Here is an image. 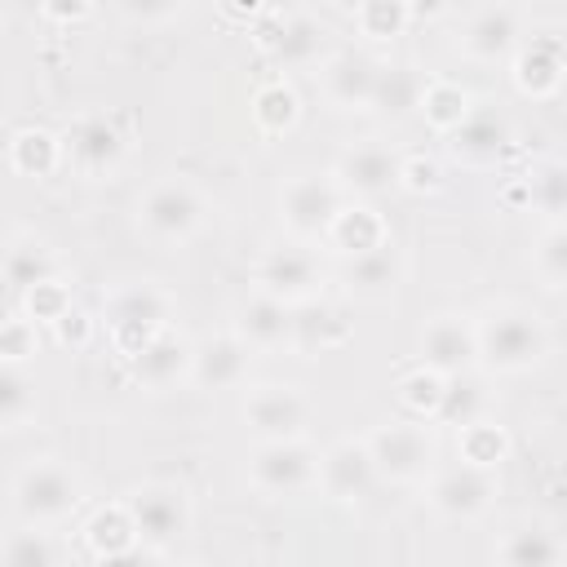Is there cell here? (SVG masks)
I'll use <instances>...</instances> for the list:
<instances>
[{
    "mask_svg": "<svg viewBox=\"0 0 567 567\" xmlns=\"http://www.w3.org/2000/svg\"><path fill=\"white\" fill-rule=\"evenodd\" d=\"M478 368L487 372H527L549 354V332L527 306H496L474 323Z\"/></svg>",
    "mask_w": 567,
    "mask_h": 567,
    "instance_id": "obj_1",
    "label": "cell"
},
{
    "mask_svg": "<svg viewBox=\"0 0 567 567\" xmlns=\"http://www.w3.org/2000/svg\"><path fill=\"white\" fill-rule=\"evenodd\" d=\"M80 505V478L62 461H35L13 483V509L27 527H53Z\"/></svg>",
    "mask_w": 567,
    "mask_h": 567,
    "instance_id": "obj_2",
    "label": "cell"
},
{
    "mask_svg": "<svg viewBox=\"0 0 567 567\" xmlns=\"http://www.w3.org/2000/svg\"><path fill=\"white\" fill-rule=\"evenodd\" d=\"M368 452H372V470L377 478H390V483H416L434 470V434L430 425H416V421H390L381 430H372L368 439Z\"/></svg>",
    "mask_w": 567,
    "mask_h": 567,
    "instance_id": "obj_3",
    "label": "cell"
},
{
    "mask_svg": "<svg viewBox=\"0 0 567 567\" xmlns=\"http://www.w3.org/2000/svg\"><path fill=\"white\" fill-rule=\"evenodd\" d=\"M137 221H142V230L151 239H164V244L190 239L199 230V221H204V195L182 177L155 182L137 204Z\"/></svg>",
    "mask_w": 567,
    "mask_h": 567,
    "instance_id": "obj_4",
    "label": "cell"
},
{
    "mask_svg": "<svg viewBox=\"0 0 567 567\" xmlns=\"http://www.w3.org/2000/svg\"><path fill=\"white\" fill-rule=\"evenodd\" d=\"M133 532L142 545L151 549H168L186 527H190V501L177 483H142L128 501H124Z\"/></svg>",
    "mask_w": 567,
    "mask_h": 567,
    "instance_id": "obj_5",
    "label": "cell"
},
{
    "mask_svg": "<svg viewBox=\"0 0 567 567\" xmlns=\"http://www.w3.org/2000/svg\"><path fill=\"white\" fill-rule=\"evenodd\" d=\"M323 22L306 9H292V13H261V22L252 27V40L257 49L275 62V66H310L319 62L323 53Z\"/></svg>",
    "mask_w": 567,
    "mask_h": 567,
    "instance_id": "obj_6",
    "label": "cell"
},
{
    "mask_svg": "<svg viewBox=\"0 0 567 567\" xmlns=\"http://www.w3.org/2000/svg\"><path fill=\"white\" fill-rule=\"evenodd\" d=\"M315 470H319V452L306 439L261 443L252 452V461H248V478L266 496H292V492L315 487Z\"/></svg>",
    "mask_w": 567,
    "mask_h": 567,
    "instance_id": "obj_7",
    "label": "cell"
},
{
    "mask_svg": "<svg viewBox=\"0 0 567 567\" xmlns=\"http://www.w3.org/2000/svg\"><path fill=\"white\" fill-rule=\"evenodd\" d=\"M323 288V266L310 248L301 244H288V248H270L257 266V292L284 301L288 310L292 306H306L315 301V292Z\"/></svg>",
    "mask_w": 567,
    "mask_h": 567,
    "instance_id": "obj_8",
    "label": "cell"
},
{
    "mask_svg": "<svg viewBox=\"0 0 567 567\" xmlns=\"http://www.w3.org/2000/svg\"><path fill=\"white\" fill-rule=\"evenodd\" d=\"M346 204V195L337 190L332 177H292L279 195V217L297 239H323V230L332 226L337 208Z\"/></svg>",
    "mask_w": 567,
    "mask_h": 567,
    "instance_id": "obj_9",
    "label": "cell"
},
{
    "mask_svg": "<svg viewBox=\"0 0 567 567\" xmlns=\"http://www.w3.org/2000/svg\"><path fill=\"white\" fill-rule=\"evenodd\" d=\"M399 164H403V155H394L390 146H381V142H359V146L341 151V159H337V168H332V182H337L341 195L377 199V195L399 190Z\"/></svg>",
    "mask_w": 567,
    "mask_h": 567,
    "instance_id": "obj_10",
    "label": "cell"
},
{
    "mask_svg": "<svg viewBox=\"0 0 567 567\" xmlns=\"http://www.w3.org/2000/svg\"><path fill=\"white\" fill-rule=\"evenodd\" d=\"M421 368L439 377H465L478 368V337L465 315H434L421 328Z\"/></svg>",
    "mask_w": 567,
    "mask_h": 567,
    "instance_id": "obj_11",
    "label": "cell"
},
{
    "mask_svg": "<svg viewBox=\"0 0 567 567\" xmlns=\"http://www.w3.org/2000/svg\"><path fill=\"white\" fill-rule=\"evenodd\" d=\"M306 416H310V403H306L292 385H257V390H248V399H244V421H248V430H252L261 443L301 439Z\"/></svg>",
    "mask_w": 567,
    "mask_h": 567,
    "instance_id": "obj_12",
    "label": "cell"
},
{
    "mask_svg": "<svg viewBox=\"0 0 567 567\" xmlns=\"http://www.w3.org/2000/svg\"><path fill=\"white\" fill-rule=\"evenodd\" d=\"M496 501V470H474V465H447L430 478V505L443 518H478Z\"/></svg>",
    "mask_w": 567,
    "mask_h": 567,
    "instance_id": "obj_13",
    "label": "cell"
},
{
    "mask_svg": "<svg viewBox=\"0 0 567 567\" xmlns=\"http://www.w3.org/2000/svg\"><path fill=\"white\" fill-rule=\"evenodd\" d=\"M62 155L80 173L102 177V173H111L124 159V133H120V124L111 115H97V111L93 115H80L66 128V137H62Z\"/></svg>",
    "mask_w": 567,
    "mask_h": 567,
    "instance_id": "obj_14",
    "label": "cell"
},
{
    "mask_svg": "<svg viewBox=\"0 0 567 567\" xmlns=\"http://www.w3.org/2000/svg\"><path fill=\"white\" fill-rule=\"evenodd\" d=\"M377 483L372 470V452L363 439H341L328 452H319V470H315V487L332 501H359L368 487Z\"/></svg>",
    "mask_w": 567,
    "mask_h": 567,
    "instance_id": "obj_15",
    "label": "cell"
},
{
    "mask_svg": "<svg viewBox=\"0 0 567 567\" xmlns=\"http://www.w3.org/2000/svg\"><path fill=\"white\" fill-rule=\"evenodd\" d=\"M518 35H523V22H518V9L514 4H483L465 18L461 27V53L474 58V62H501L518 49Z\"/></svg>",
    "mask_w": 567,
    "mask_h": 567,
    "instance_id": "obj_16",
    "label": "cell"
},
{
    "mask_svg": "<svg viewBox=\"0 0 567 567\" xmlns=\"http://www.w3.org/2000/svg\"><path fill=\"white\" fill-rule=\"evenodd\" d=\"M377 58L363 49H341L332 58H323L319 66V89L332 106L341 111H368L372 102V84H377Z\"/></svg>",
    "mask_w": 567,
    "mask_h": 567,
    "instance_id": "obj_17",
    "label": "cell"
},
{
    "mask_svg": "<svg viewBox=\"0 0 567 567\" xmlns=\"http://www.w3.org/2000/svg\"><path fill=\"white\" fill-rule=\"evenodd\" d=\"M403 275H408V261L394 248V239H385L372 252H359V257H346L341 261V288H346V297H359V301H385V297H394L399 284H403Z\"/></svg>",
    "mask_w": 567,
    "mask_h": 567,
    "instance_id": "obj_18",
    "label": "cell"
},
{
    "mask_svg": "<svg viewBox=\"0 0 567 567\" xmlns=\"http://www.w3.org/2000/svg\"><path fill=\"white\" fill-rule=\"evenodd\" d=\"M509 75L518 84V93L527 97H554L563 89V75H567V53H563V40L558 35H532L527 44H518L509 53Z\"/></svg>",
    "mask_w": 567,
    "mask_h": 567,
    "instance_id": "obj_19",
    "label": "cell"
},
{
    "mask_svg": "<svg viewBox=\"0 0 567 567\" xmlns=\"http://www.w3.org/2000/svg\"><path fill=\"white\" fill-rule=\"evenodd\" d=\"M248 363H252V350L235 332H217V337H204L199 346H190V381L204 390L239 385L248 377Z\"/></svg>",
    "mask_w": 567,
    "mask_h": 567,
    "instance_id": "obj_20",
    "label": "cell"
},
{
    "mask_svg": "<svg viewBox=\"0 0 567 567\" xmlns=\"http://www.w3.org/2000/svg\"><path fill=\"white\" fill-rule=\"evenodd\" d=\"M128 372L137 385L146 390H168L177 385L182 377H190V341L177 337L173 328H159L133 359H128Z\"/></svg>",
    "mask_w": 567,
    "mask_h": 567,
    "instance_id": "obj_21",
    "label": "cell"
},
{
    "mask_svg": "<svg viewBox=\"0 0 567 567\" xmlns=\"http://www.w3.org/2000/svg\"><path fill=\"white\" fill-rule=\"evenodd\" d=\"M509 151V124L487 111H470L461 128L447 133V155L465 168H492Z\"/></svg>",
    "mask_w": 567,
    "mask_h": 567,
    "instance_id": "obj_22",
    "label": "cell"
},
{
    "mask_svg": "<svg viewBox=\"0 0 567 567\" xmlns=\"http://www.w3.org/2000/svg\"><path fill=\"white\" fill-rule=\"evenodd\" d=\"M235 337L248 350H279L292 341V310L266 292H252L235 310Z\"/></svg>",
    "mask_w": 567,
    "mask_h": 567,
    "instance_id": "obj_23",
    "label": "cell"
},
{
    "mask_svg": "<svg viewBox=\"0 0 567 567\" xmlns=\"http://www.w3.org/2000/svg\"><path fill=\"white\" fill-rule=\"evenodd\" d=\"M390 239V226L385 217L372 208V204H341L332 226L323 230V244L346 261V257H359V252H372Z\"/></svg>",
    "mask_w": 567,
    "mask_h": 567,
    "instance_id": "obj_24",
    "label": "cell"
},
{
    "mask_svg": "<svg viewBox=\"0 0 567 567\" xmlns=\"http://www.w3.org/2000/svg\"><path fill=\"white\" fill-rule=\"evenodd\" d=\"M106 328H168V292L155 284H124L106 297Z\"/></svg>",
    "mask_w": 567,
    "mask_h": 567,
    "instance_id": "obj_25",
    "label": "cell"
},
{
    "mask_svg": "<svg viewBox=\"0 0 567 567\" xmlns=\"http://www.w3.org/2000/svg\"><path fill=\"white\" fill-rule=\"evenodd\" d=\"M0 279L22 297V292L58 279V261L40 239H13L0 248Z\"/></svg>",
    "mask_w": 567,
    "mask_h": 567,
    "instance_id": "obj_26",
    "label": "cell"
},
{
    "mask_svg": "<svg viewBox=\"0 0 567 567\" xmlns=\"http://www.w3.org/2000/svg\"><path fill=\"white\" fill-rule=\"evenodd\" d=\"M425 89V75L408 62H381L377 66V84H372V111H381L385 120H403L408 111H416Z\"/></svg>",
    "mask_w": 567,
    "mask_h": 567,
    "instance_id": "obj_27",
    "label": "cell"
},
{
    "mask_svg": "<svg viewBox=\"0 0 567 567\" xmlns=\"http://www.w3.org/2000/svg\"><path fill=\"white\" fill-rule=\"evenodd\" d=\"M563 545L545 523H518L501 540V567H558Z\"/></svg>",
    "mask_w": 567,
    "mask_h": 567,
    "instance_id": "obj_28",
    "label": "cell"
},
{
    "mask_svg": "<svg viewBox=\"0 0 567 567\" xmlns=\"http://www.w3.org/2000/svg\"><path fill=\"white\" fill-rule=\"evenodd\" d=\"M350 337V319L328 301H306L292 315V341L301 350H332Z\"/></svg>",
    "mask_w": 567,
    "mask_h": 567,
    "instance_id": "obj_29",
    "label": "cell"
},
{
    "mask_svg": "<svg viewBox=\"0 0 567 567\" xmlns=\"http://www.w3.org/2000/svg\"><path fill=\"white\" fill-rule=\"evenodd\" d=\"M416 111L425 115V124H430L434 133H452V128L465 124V115L474 111V102H470V89H465V84L439 75V80H425Z\"/></svg>",
    "mask_w": 567,
    "mask_h": 567,
    "instance_id": "obj_30",
    "label": "cell"
},
{
    "mask_svg": "<svg viewBox=\"0 0 567 567\" xmlns=\"http://www.w3.org/2000/svg\"><path fill=\"white\" fill-rule=\"evenodd\" d=\"M456 456H461V465L496 470V465L509 456V434H505V425H496L492 416H478V421L461 425V430H456Z\"/></svg>",
    "mask_w": 567,
    "mask_h": 567,
    "instance_id": "obj_31",
    "label": "cell"
},
{
    "mask_svg": "<svg viewBox=\"0 0 567 567\" xmlns=\"http://www.w3.org/2000/svg\"><path fill=\"white\" fill-rule=\"evenodd\" d=\"M252 120L261 133L279 137V133H292L297 120H301V97L288 80H266L257 93H252Z\"/></svg>",
    "mask_w": 567,
    "mask_h": 567,
    "instance_id": "obj_32",
    "label": "cell"
},
{
    "mask_svg": "<svg viewBox=\"0 0 567 567\" xmlns=\"http://www.w3.org/2000/svg\"><path fill=\"white\" fill-rule=\"evenodd\" d=\"M523 195H527V204L536 213L549 217V226H558L563 221V208H567V164L554 159V155L540 159V164H532V173L523 177Z\"/></svg>",
    "mask_w": 567,
    "mask_h": 567,
    "instance_id": "obj_33",
    "label": "cell"
},
{
    "mask_svg": "<svg viewBox=\"0 0 567 567\" xmlns=\"http://www.w3.org/2000/svg\"><path fill=\"white\" fill-rule=\"evenodd\" d=\"M9 164L22 177H49L62 164V137H53L49 128H18L9 142Z\"/></svg>",
    "mask_w": 567,
    "mask_h": 567,
    "instance_id": "obj_34",
    "label": "cell"
},
{
    "mask_svg": "<svg viewBox=\"0 0 567 567\" xmlns=\"http://www.w3.org/2000/svg\"><path fill=\"white\" fill-rule=\"evenodd\" d=\"M478 416H487V390H483V381H478L474 372H465V377H443V399H439L434 421L461 430V425H470V421H478Z\"/></svg>",
    "mask_w": 567,
    "mask_h": 567,
    "instance_id": "obj_35",
    "label": "cell"
},
{
    "mask_svg": "<svg viewBox=\"0 0 567 567\" xmlns=\"http://www.w3.org/2000/svg\"><path fill=\"white\" fill-rule=\"evenodd\" d=\"M408 22H412V4H403V0H363V4H354V27L368 40H394V35L408 31Z\"/></svg>",
    "mask_w": 567,
    "mask_h": 567,
    "instance_id": "obj_36",
    "label": "cell"
},
{
    "mask_svg": "<svg viewBox=\"0 0 567 567\" xmlns=\"http://www.w3.org/2000/svg\"><path fill=\"white\" fill-rule=\"evenodd\" d=\"M84 540H89V549H93L97 558H102V554H115V549H128V545L137 540L128 509H124V505H106V509H97V514L84 523Z\"/></svg>",
    "mask_w": 567,
    "mask_h": 567,
    "instance_id": "obj_37",
    "label": "cell"
},
{
    "mask_svg": "<svg viewBox=\"0 0 567 567\" xmlns=\"http://www.w3.org/2000/svg\"><path fill=\"white\" fill-rule=\"evenodd\" d=\"M0 567H58V549L40 527H18L0 540Z\"/></svg>",
    "mask_w": 567,
    "mask_h": 567,
    "instance_id": "obj_38",
    "label": "cell"
},
{
    "mask_svg": "<svg viewBox=\"0 0 567 567\" xmlns=\"http://www.w3.org/2000/svg\"><path fill=\"white\" fill-rule=\"evenodd\" d=\"M35 416V385L22 368L13 363H0V430L9 425H22Z\"/></svg>",
    "mask_w": 567,
    "mask_h": 567,
    "instance_id": "obj_39",
    "label": "cell"
},
{
    "mask_svg": "<svg viewBox=\"0 0 567 567\" xmlns=\"http://www.w3.org/2000/svg\"><path fill=\"white\" fill-rule=\"evenodd\" d=\"M532 266L545 279V288H563V279H567V230H563V221L545 226V235L532 248Z\"/></svg>",
    "mask_w": 567,
    "mask_h": 567,
    "instance_id": "obj_40",
    "label": "cell"
},
{
    "mask_svg": "<svg viewBox=\"0 0 567 567\" xmlns=\"http://www.w3.org/2000/svg\"><path fill=\"white\" fill-rule=\"evenodd\" d=\"M439 399H443V377L430 372V368H416L399 381V403L416 416H434L439 412Z\"/></svg>",
    "mask_w": 567,
    "mask_h": 567,
    "instance_id": "obj_41",
    "label": "cell"
},
{
    "mask_svg": "<svg viewBox=\"0 0 567 567\" xmlns=\"http://www.w3.org/2000/svg\"><path fill=\"white\" fill-rule=\"evenodd\" d=\"M22 310H27L31 323H58V319L71 310V292H66L62 279H49V284L22 292Z\"/></svg>",
    "mask_w": 567,
    "mask_h": 567,
    "instance_id": "obj_42",
    "label": "cell"
},
{
    "mask_svg": "<svg viewBox=\"0 0 567 567\" xmlns=\"http://www.w3.org/2000/svg\"><path fill=\"white\" fill-rule=\"evenodd\" d=\"M35 354V323L22 315H13V319H4L0 323V363H13V368H22L27 359Z\"/></svg>",
    "mask_w": 567,
    "mask_h": 567,
    "instance_id": "obj_43",
    "label": "cell"
},
{
    "mask_svg": "<svg viewBox=\"0 0 567 567\" xmlns=\"http://www.w3.org/2000/svg\"><path fill=\"white\" fill-rule=\"evenodd\" d=\"M399 186L412 195H434V190H443V168L425 155H412L399 164Z\"/></svg>",
    "mask_w": 567,
    "mask_h": 567,
    "instance_id": "obj_44",
    "label": "cell"
},
{
    "mask_svg": "<svg viewBox=\"0 0 567 567\" xmlns=\"http://www.w3.org/2000/svg\"><path fill=\"white\" fill-rule=\"evenodd\" d=\"M53 328H58V341H62V346H71V350L89 346V337H93V319H89L80 306H71Z\"/></svg>",
    "mask_w": 567,
    "mask_h": 567,
    "instance_id": "obj_45",
    "label": "cell"
},
{
    "mask_svg": "<svg viewBox=\"0 0 567 567\" xmlns=\"http://www.w3.org/2000/svg\"><path fill=\"white\" fill-rule=\"evenodd\" d=\"M97 567H164V563H159V549H151V545L133 540L128 549L102 554V558H97Z\"/></svg>",
    "mask_w": 567,
    "mask_h": 567,
    "instance_id": "obj_46",
    "label": "cell"
},
{
    "mask_svg": "<svg viewBox=\"0 0 567 567\" xmlns=\"http://www.w3.org/2000/svg\"><path fill=\"white\" fill-rule=\"evenodd\" d=\"M120 13L128 22H168V18H182L186 4H120Z\"/></svg>",
    "mask_w": 567,
    "mask_h": 567,
    "instance_id": "obj_47",
    "label": "cell"
},
{
    "mask_svg": "<svg viewBox=\"0 0 567 567\" xmlns=\"http://www.w3.org/2000/svg\"><path fill=\"white\" fill-rule=\"evenodd\" d=\"M89 13H93V4H84V0H71V4L49 0L44 4V18H58V22H75V18H89Z\"/></svg>",
    "mask_w": 567,
    "mask_h": 567,
    "instance_id": "obj_48",
    "label": "cell"
},
{
    "mask_svg": "<svg viewBox=\"0 0 567 567\" xmlns=\"http://www.w3.org/2000/svg\"><path fill=\"white\" fill-rule=\"evenodd\" d=\"M13 310H18V292L0 279V323H4V319H13Z\"/></svg>",
    "mask_w": 567,
    "mask_h": 567,
    "instance_id": "obj_49",
    "label": "cell"
}]
</instances>
